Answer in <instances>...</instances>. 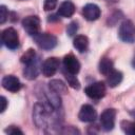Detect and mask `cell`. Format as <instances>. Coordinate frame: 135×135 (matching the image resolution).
I'll return each mask as SVG.
<instances>
[{"instance_id": "cell-20", "label": "cell", "mask_w": 135, "mask_h": 135, "mask_svg": "<svg viewBox=\"0 0 135 135\" xmlns=\"http://www.w3.org/2000/svg\"><path fill=\"white\" fill-rule=\"evenodd\" d=\"M63 73H64L65 79L68 80V83L70 84V86H72L73 89L78 90V89L80 88V82H79V80L76 78V75L71 74V73H69L68 71H64Z\"/></svg>"}, {"instance_id": "cell-22", "label": "cell", "mask_w": 135, "mask_h": 135, "mask_svg": "<svg viewBox=\"0 0 135 135\" xmlns=\"http://www.w3.org/2000/svg\"><path fill=\"white\" fill-rule=\"evenodd\" d=\"M77 31H78V23H77L76 21H72V22L68 25V27H66V34H68L69 36L75 35Z\"/></svg>"}, {"instance_id": "cell-24", "label": "cell", "mask_w": 135, "mask_h": 135, "mask_svg": "<svg viewBox=\"0 0 135 135\" xmlns=\"http://www.w3.org/2000/svg\"><path fill=\"white\" fill-rule=\"evenodd\" d=\"M8 17V12L5 5H1L0 6V23L3 24L5 22V20Z\"/></svg>"}, {"instance_id": "cell-21", "label": "cell", "mask_w": 135, "mask_h": 135, "mask_svg": "<svg viewBox=\"0 0 135 135\" xmlns=\"http://www.w3.org/2000/svg\"><path fill=\"white\" fill-rule=\"evenodd\" d=\"M36 59V53L33 49H28L20 58V61L23 63V64H28L31 63L32 61H34Z\"/></svg>"}, {"instance_id": "cell-9", "label": "cell", "mask_w": 135, "mask_h": 135, "mask_svg": "<svg viewBox=\"0 0 135 135\" xmlns=\"http://www.w3.org/2000/svg\"><path fill=\"white\" fill-rule=\"evenodd\" d=\"M1 84H2L3 89H5L6 91L12 92V93H17L22 88V84H21L20 80L16 76H14V75H6V76H4L2 78Z\"/></svg>"}, {"instance_id": "cell-2", "label": "cell", "mask_w": 135, "mask_h": 135, "mask_svg": "<svg viewBox=\"0 0 135 135\" xmlns=\"http://www.w3.org/2000/svg\"><path fill=\"white\" fill-rule=\"evenodd\" d=\"M118 37L121 41L127 43L135 42V24L131 20H124L119 25Z\"/></svg>"}, {"instance_id": "cell-6", "label": "cell", "mask_w": 135, "mask_h": 135, "mask_svg": "<svg viewBox=\"0 0 135 135\" xmlns=\"http://www.w3.org/2000/svg\"><path fill=\"white\" fill-rule=\"evenodd\" d=\"M115 118H116V110L115 109H107L100 115V126L103 131L109 132L112 131L115 127Z\"/></svg>"}, {"instance_id": "cell-7", "label": "cell", "mask_w": 135, "mask_h": 135, "mask_svg": "<svg viewBox=\"0 0 135 135\" xmlns=\"http://www.w3.org/2000/svg\"><path fill=\"white\" fill-rule=\"evenodd\" d=\"M22 27L24 31L31 35L35 36L40 30V19L38 16H27L22 20Z\"/></svg>"}, {"instance_id": "cell-29", "label": "cell", "mask_w": 135, "mask_h": 135, "mask_svg": "<svg viewBox=\"0 0 135 135\" xmlns=\"http://www.w3.org/2000/svg\"><path fill=\"white\" fill-rule=\"evenodd\" d=\"M132 66L135 69V55H134V57H133V60H132Z\"/></svg>"}, {"instance_id": "cell-16", "label": "cell", "mask_w": 135, "mask_h": 135, "mask_svg": "<svg viewBox=\"0 0 135 135\" xmlns=\"http://www.w3.org/2000/svg\"><path fill=\"white\" fill-rule=\"evenodd\" d=\"M122 73L116 70H113L108 76H107V83L110 88H115L117 86L121 81H122Z\"/></svg>"}, {"instance_id": "cell-1", "label": "cell", "mask_w": 135, "mask_h": 135, "mask_svg": "<svg viewBox=\"0 0 135 135\" xmlns=\"http://www.w3.org/2000/svg\"><path fill=\"white\" fill-rule=\"evenodd\" d=\"M54 110L47 108L43 103H36L33 107V120L38 128H45L49 126L50 114Z\"/></svg>"}, {"instance_id": "cell-27", "label": "cell", "mask_w": 135, "mask_h": 135, "mask_svg": "<svg viewBox=\"0 0 135 135\" xmlns=\"http://www.w3.org/2000/svg\"><path fill=\"white\" fill-rule=\"evenodd\" d=\"M57 16H59V15L57 14V15H52V16H50V17H49V21H54V20H59V17H57Z\"/></svg>"}, {"instance_id": "cell-5", "label": "cell", "mask_w": 135, "mask_h": 135, "mask_svg": "<svg viewBox=\"0 0 135 135\" xmlns=\"http://www.w3.org/2000/svg\"><path fill=\"white\" fill-rule=\"evenodd\" d=\"M105 92H107V88L103 81L94 82L84 89V93L86 94V96L95 100L103 98L105 95Z\"/></svg>"}, {"instance_id": "cell-30", "label": "cell", "mask_w": 135, "mask_h": 135, "mask_svg": "<svg viewBox=\"0 0 135 135\" xmlns=\"http://www.w3.org/2000/svg\"><path fill=\"white\" fill-rule=\"evenodd\" d=\"M108 1H110V0H108Z\"/></svg>"}, {"instance_id": "cell-13", "label": "cell", "mask_w": 135, "mask_h": 135, "mask_svg": "<svg viewBox=\"0 0 135 135\" xmlns=\"http://www.w3.org/2000/svg\"><path fill=\"white\" fill-rule=\"evenodd\" d=\"M40 61L39 59L36 57V59L34 61H32L31 63L28 64H25V68L23 70V75L26 79L28 80H34L37 78V76L39 75V72H40Z\"/></svg>"}, {"instance_id": "cell-25", "label": "cell", "mask_w": 135, "mask_h": 135, "mask_svg": "<svg viewBox=\"0 0 135 135\" xmlns=\"http://www.w3.org/2000/svg\"><path fill=\"white\" fill-rule=\"evenodd\" d=\"M4 132H5L6 134H11V135H15V134H20V135H22V134H23V132H22L19 128L15 127V126H9L8 128H6V129L4 130Z\"/></svg>"}, {"instance_id": "cell-18", "label": "cell", "mask_w": 135, "mask_h": 135, "mask_svg": "<svg viewBox=\"0 0 135 135\" xmlns=\"http://www.w3.org/2000/svg\"><path fill=\"white\" fill-rule=\"evenodd\" d=\"M49 88L52 89L53 91H55L56 93H58L59 95L60 94H66L68 93V86L66 84L59 80V79H53L49 82Z\"/></svg>"}, {"instance_id": "cell-10", "label": "cell", "mask_w": 135, "mask_h": 135, "mask_svg": "<svg viewBox=\"0 0 135 135\" xmlns=\"http://www.w3.org/2000/svg\"><path fill=\"white\" fill-rule=\"evenodd\" d=\"M78 118L82 122H93L97 118V112L91 104H83L78 113Z\"/></svg>"}, {"instance_id": "cell-23", "label": "cell", "mask_w": 135, "mask_h": 135, "mask_svg": "<svg viewBox=\"0 0 135 135\" xmlns=\"http://www.w3.org/2000/svg\"><path fill=\"white\" fill-rule=\"evenodd\" d=\"M57 2L58 0H44L43 3V8L44 11H53L56 6H57Z\"/></svg>"}, {"instance_id": "cell-17", "label": "cell", "mask_w": 135, "mask_h": 135, "mask_svg": "<svg viewBox=\"0 0 135 135\" xmlns=\"http://www.w3.org/2000/svg\"><path fill=\"white\" fill-rule=\"evenodd\" d=\"M98 70L102 75L108 76L114 70V63H113V61L111 59L104 57V58L100 59L99 64H98Z\"/></svg>"}, {"instance_id": "cell-8", "label": "cell", "mask_w": 135, "mask_h": 135, "mask_svg": "<svg viewBox=\"0 0 135 135\" xmlns=\"http://www.w3.org/2000/svg\"><path fill=\"white\" fill-rule=\"evenodd\" d=\"M60 65V61L57 57H50L43 61L41 64V72L45 77L54 76L55 73L58 71Z\"/></svg>"}, {"instance_id": "cell-19", "label": "cell", "mask_w": 135, "mask_h": 135, "mask_svg": "<svg viewBox=\"0 0 135 135\" xmlns=\"http://www.w3.org/2000/svg\"><path fill=\"white\" fill-rule=\"evenodd\" d=\"M121 130L129 135H135V122L133 121H128V120H122L120 122Z\"/></svg>"}, {"instance_id": "cell-4", "label": "cell", "mask_w": 135, "mask_h": 135, "mask_svg": "<svg viewBox=\"0 0 135 135\" xmlns=\"http://www.w3.org/2000/svg\"><path fill=\"white\" fill-rule=\"evenodd\" d=\"M2 43L9 50H16L19 46V36L14 27L5 28L1 34Z\"/></svg>"}, {"instance_id": "cell-26", "label": "cell", "mask_w": 135, "mask_h": 135, "mask_svg": "<svg viewBox=\"0 0 135 135\" xmlns=\"http://www.w3.org/2000/svg\"><path fill=\"white\" fill-rule=\"evenodd\" d=\"M6 107H7V100L4 96H1V110H0V112L3 113L6 110Z\"/></svg>"}, {"instance_id": "cell-11", "label": "cell", "mask_w": 135, "mask_h": 135, "mask_svg": "<svg viewBox=\"0 0 135 135\" xmlns=\"http://www.w3.org/2000/svg\"><path fill=\"white\" fill-rule=\"evenodd\" d=\"M63 66L65 71H68L71 74H78L80 71V62L73 54H68L63 58Z\"/></svg>"}, {"instance_id": "cell-3", "label": "cell", "mask_w": 135, "mask_h": 135, "mask_svg": "<svg viewBox=\"0 0 135 135\" xmlns=\"http://www.w3.org/2000/svg\"><path fill=\"white\" fill-rule=\"evenodd\" d=\"M36 44L42 49V50H45V51H50L52 49H54L56 45H57V38L56 36L50 34V33H38L36 34L35 36H33Z\"/></svg>"}, {"instance_id": "cell-14", "label": "cell", "mask_w": 135, "mask_h": 135, "mask_svg": "<svg viewBox=\"0 0 135 135\" xmlns=\"http://www.w3.org/2000/svg\"><path fill=\"white\" fill-rule=\"evenodd\" d=\"M75 9H76V8H75L74 3L71 2V1H69V0H66V1H63V2L60 4L57 14H58L59 16H61V17L70 18V17H72V16L74 15Z\"/></svg>"}, {"instance_id": "cell-12", "label": "cell", "mask_w": 135, "mask_h": 135, "mask_svg": "<svg viewBox=\"0 0 135 135\" xmlns=\"http://www.w3.org/2000/svg\"><path fill=\"white\" fill-rule=\"evenodd\" d=\"M82 15L88 21H95L100 17L101 11L95 3H88L82 8Z\"/></svg>"}, {"instance_id": "cell-28", "label": "cell", "mask_w": 135, "mask_h": 135, "mask_svg": "<svg viewBox=\"0 0 135 135\" xmlns=\"http://www.w3.org/2000/svg\"><path fill=\"white\" fill-rule=\"evenodd\" d=\"M130 115L133 117V118H135V110H133V111H131L130 112Z\"/></svg>"}, {"instance_id": "cell-15", "label": "cell", "mask_w": 135, "mask_h": 135, "mask_svg": "<svg viewBox=\"0 0 135 135\" xmlns=\"http://www.w3.org/2000/svg\"><path fill=\"white\" fill-rule=\"evenodd\" d=\"M73 45H74V47H75L78 52L83 53V52L86 51V49H88V46H89V39H88V37L84 36V35H78V36H76V37L74 38V40H73Z\"/></svg>"}]
</instances>
